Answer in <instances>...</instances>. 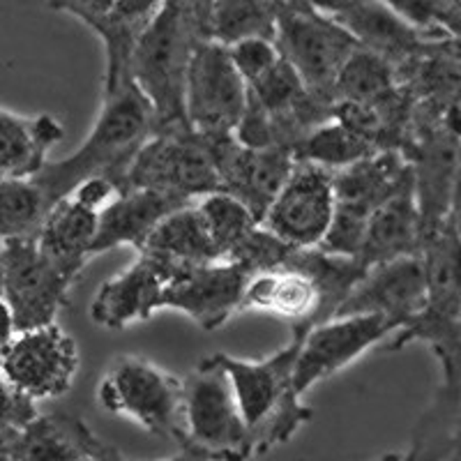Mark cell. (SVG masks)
<instances>
[{"mask_svg": "<svg viewBox=\"0 0 461 461\" xmlns=\"http://www.w3.org/2000/svg\"><path fill=\"white\" fill-rule=\"evenodd\" d=\"M210 3L164 0L131 60V81L155 111V134L192 131L185 113L189 65L210 37Z\"/></svg>", "mask_w": 461, "mask_h": 461, "instance_id": "cell-1", "label": "cell"}, {"mask_svg": "<svg viewBox=\"0 0 461 461\" xmlns=\"http://www.w3.org/2000/svg\"><path fill=\"white\" fill-rule=\"evenodd\" d=\"M155 137V111L139 86L131 84L102 93V111L84 146L60 162H49L35 180L51 205L68 199L90 178H106L118 194L137 152Z\"/></svg>", "mask_w": 461, "mask_h": 461, "instance_id": "cell-2", "label": "cell"}, {"mask_svg": "<svg viewBox=\"0 0 461 461\" xmlns=\"http://www.w3.org/2000/svg\"><path fill=\"white\" fill-rule=\"evenodd\" d=\"M303 335L294 332L286 346L263 360H242L226 353L210 356L233 385L242 418L257 440V455L288 443L314 415V409L303 402L294 385Z\"/></svg>", "mask_w": 461, "mask_h": 461, "instance_id": "cell-3", "label": "cell"}, {"mask_svg": "<svg viewBox=\"0 0 461 461\" xmlns=\"http://www.w3.org/2000/svg\"><path fill=\"white\" fill-rule=\"evenodd\" d=\"M102 409L185 446V378L139 356H118L97 390Z\"/></svg>", "mask_w": 461, "mask_h": 461, "instance_id": "cell-4", "label": "cell"}, {"mask_svg": "<svg viewBox=\"0 0 461 461\" xmlns=\"http://www.w3.org/2000/svg\"><path fill=\"white\" fill-rule=\"evenodd\" d=\"M210 461H249L257 440L247 427L229 376L210 357L185 378V446Z\"/></svg>", "mask_w": 461, "mask_h": 461, "instance_id": "cell-5", "label": "cell"}, {"mask_svg": "<svg viewBox=\"0 0 461 461\" xmlns=\"http://www.w3.org/2000/svg\"><path fill=\"white\" fill-rule=\"evenodd\" d=\"M275 47L298 72L304 88L335 102L337 79L360 44L346 28L321 12L316 3H282Z\"/></svg>", "mask_w": 461, "mask_h": 461, "instance_id": "cell-6", "label": "cell"}, {"mask_svg": "<svg viewBox=\"0 0 461 461\" xmlns=\"http://www.w3.org/2000/svg\"><path fill=\"white\" fill-rule=\"evenodd\" d=\"M413 176L402 152L385 150L335 171V220L321 252L356 258L369 217Z\"/></svg>", "mask_w": 461, "mask_h": 461, "instance_id": "cell-7", "label": "cell"}, {"mask_svg": "<svg viewBox=\"0 0 461 461\" xmlns=\"http://www.w3.org/2000/svg\"><path fill=\"white\" fill-rule=\"evenodd\" d=\"M130 189H152L187 203L217 194L220 173L208 141L196 137L194 131L155 134L137 152L127 171L122 192Z\"/></svg>", "mask_w": 461, "mask_h": 461, "instance_id": "cell-8", "label": "cell"}, {"mask_svg": "<svg viewBox=\"0 0 461 461\" xmlns=\"http://www.w3.org/2000/svg\"><path fill=\"white\" fill-rule=\"evenodd\" d=\"M5 247V286L3 303L12 314L14 332H28L56 323L58 312L69 304L77 275L47 257L37 238H16Z\"/></svg>", "mask_w": 461, "mask_h": 461, "instance_id": "cell-9", "label": "cell"}, {"mask_svg": "<svg viewBox=\"0 0 461 461\" xmlns=\"http://www.w3.org/2000/svg\"><path fill=\"white\" fill-rule=\"evenodd\" d=\"M247 106V84L217 42H203L189 65L185 113L189 130L205 141L233 137Z\"/></svg>", "mask_w": 461, "mask_h": 461, "instance_id": "cell-10", "label": "cell"}, {"mask_svg": "<svg viewBox=\"0 0 461 461\" xmlns=\"http://www.w3.org/2000/svg\"><path fill=\"white\" fill-rule=\"evenodd\" d=\"M335 171L295 159L261 226L294 249H316L335 220Z\"/></svg>", "mask_w": 461, "mask_h": 461, "instance_id": "cell-11", "label": "cell"}, {"mask_svg": "<svg viewBox=\"0 0 461 461\" xmlns=\"http://www.w3.org/2000/svg\"><path fill=\"white\" fill-rule=\"evenodd\" d=\"M56 12L74 16L104 44L102 93L131 84V60L143 32L158 16L162 3L152 0H63L51 3Z\"/></svg>", "mask_w": 461, "mask_h": 461, "instance_id": "cell-12", "label": "cell"}, {"mask_svg": "<svg viewBox=\"0 0 461 461\" xmlns=\"http://www.w3.org/2000/svg\"><path fill=\"white\" fill-rule=\"evenodd\" d=\"M79 351L58 323L19 332L0 360V374L28 399H53L72 388Z\"/></svg>", "mask_w": 461, "mask_h": 461, "instance_id": "cell-13", "label": "cell"}, {"mask_svg": "<svg viewBox=\"0 0 461 461\" xmlns=\"http://www.w3.org/2000/svg\"><path fill=\"white\" fill-rule=\"evenodd\" d=\"M393 332L397 330L381 316H339L314 325L303 335L295 357V393L304 397L316 383L348 367Z\"/></svg>", "mask_w": 461, "mask_h": 461, "instance_id": "cell-14", "label": "cell"}, {"mask_svg": "<svg viewBox=\"0 0 461 461\" xmlns=\"http://www.w3.org/2000/svg\"><path fill=\"white\" fill-rule=\"evenodd\" d=\"M118 196V189L106 178H90L74 189L68 199L53 205L47 221L37 233V245L51 261L68 273L81 277L86 263L93 258L100 212Z\"/></svg>", "mask_w": 461, "mask_h": 461, "instance_id": "cell-15", "label": "cell"}, {"mask_svg": "<svg viewBox=\"0 0 461 461\" xmlns=\"http://www.w3.org/2000/svg\"><path fill=\"white\" fill-rule=\"evenodd\" d=\"M208 146L220 173V192L245 203L261 221L294 171V152L282 148L252 150L240 146L236 137L215 139Z\"/></svg>", "mask_w": 461, "mask_h": 461, "instance_id": "cell-16", "label": "cell"}, {"mask_svg": "<svg viewBox=\"0 0 461 461\" xmlns=\"http://www.w3.org/2000/svg\"><path fill=\"white\" fill-rule=\"evenodd\" d=\"M425 266L420 257H406L369 267L367 275L357 282L353 294L341 304L335 319L381 316L399 332L425 310Z\"/></svg>", "mask_w": 461, "mask_h": 461, "instance_id": "cell-17", "label": "cell"}, {"mask_svg": "<svg viewBox=\"0 0 461 461\" xmlns=\"http://www.w3.org/2000/svg\"><path fill=\"white\" fill-rule=\"evenodd\" d=\"M321 12L356 37L362 49L376 53L394 69L427 53L431 42L418 28L411 26L390 3L378 0H321Z\"/></svg>", "mask_w": 461, "mask_h": 461, "instance_id": "cell-18", "label": "cell"}, {"mask_svg": "<svg viewBox=\"0 0 461 461\" xmlns=\"http://www.w3.org/2000/svg\"><path fill=\"white\" fill-rule=\"evenodd\" d=\"M249 275L229 261L192 267L173 279L164 291L162 307L189 316L201 330H220L221 325L242 312V295Z\"/></svg>", "mask_w": 461, "mask_h": 461, "instance_id": "cell-19", "label": "cell"}, {"mask_svg": "<svg viewBox=\"0 0 461 461\" xmlns=\"http://www.w3.org/2000/svg\"><path fill=\"white\" fill-rule=\"evenodd\" d=\"M171 284L168 275L148 257L139 258L115 277L106 279L90 303V319L109 330L148 321L162 310V298Z\"/></svg>", "mask_w": 461, "mask_h": 461, "instance_id": "cell-20", "label": "cell"}, {"mask_svg": "<svg viewBox=\"0 0 461 461\" xmlns=\"http://www.w3.org/2000/svg\"><path fill=\"white\" fill-rule=\"evenodd\" d=\"M321 291L300 267L284 263L277 270L249 277L242 295V312H261L291 323L294 332L321 325Z\"/></svg>", "mask_w": 461, "mask_h": 461, "instance_id": "cell-21", "label": "cell"}, {"mask_svg": "<svg viewBox=\"0 0 461 461\" xmlns=\"http://www.w3.org/2000/svg\"><path fill=\"white\" fill-rule=\"evenodd\" d=\"M187 201L176 196L159 194L152 189H130L115 196L100 212L97 236L93 242V257L104 254L115 247L130 245L137 252L146 247L152 230L158 229L168 215L187 208Z\"/></svg>", "mask_w": 461, "mask_h": 461, "instance_id": "cell-22", "label": "cell"}, {"mask_svg": "<svg viewBox=\"0 0 461 461\" xmlns=\"http://www.w3.org/2000/svg\"><path fill=\"white\" fill-rule=\"evenodd\" d=\"M422 245V221L415 201L413 176L369 217L365 240L356 261L365 270L397 261L406 257H420Z\"/></svg>", "mask_w": 461, "mask_h": 461, "instance_id": "cell-23", "label": "cell"}, {"mask_svg": "<svg viewBox=\"0 0 461 461\" xmlns=\"http://www.w3.org/2000/svg\"><path fill=\"white\" fill-rule=\"evenodd\" d=\"M106 443L69 413L37 415L5 447L16 461H100Z\"/></svg>", "mask_w": 461, "mask_h": 461, "instance_id": "cell-24", "label": "cell"}, {"mask_svg": "<svg viewBox=\"0 0 461 461\" xmlns=\"http://www.w3.org/2000/svg\"><path fill=\"white\" fill-rule=\"evenodd\" d=\"M63 134V125L53 115H19L0 109V183L37 178Z\"/></svg>", "mask_w": 461, "mask_h": 461, "instance_id": "cell-25", "label": "cell"}, {"mask_svg": "<svg viewBox=\"0 0 461 461\" xmlns=\"http://www.w3.org/2000/svg\"><path fill=\"white\" fill-rule=\"evenodd\" d=\"M139 254L158 263L171 282L189 273L192 267L220 261L208 230L196 212V203L168 215L152 230V236L148 238L146 247Z\"/></svg>", "mask_w": 461, "mask_h": 461, "instance_id": "cell-26", "label": "cell"}, {"mask_svg": "<svg viewBox=\"0 0 461 461\" xmlns=\"http://www.w3.org/2000/svg\"><path fill=\"white\" fill-rule=\"evenodd\" d=\"M282 3L261 0H217L210 10V37L212 42L230 49L247 40L275 42L277 16Z\"/></svg>", "mask_w": 461, "mask_h": 461, "instance_id": "cell-27", "label": "cell"}, {"mask_svg": "<svg viewBox=\"0 0 461 461\" xmlns=\"http://www.w3.org/2000/svg\"><path fill=\"white\" fill-rule=\"evenodd\" d=\"M288 266L300 267L303 273L310 275L321 291V323L335 319L346 298L353 294L367 270L348 257H335V254L321 252V249H295L288 257Z\"/></svg>", "mask_w": 461, "mask_h": 461, "instance_id": "cell-28", "label": "cell"}, {"mask_svg": "<svg viewBox=\"0 0 461 461\" xmlns=\"http://www.w3.org/2000/svg\"><path fill=\"white\" fill-rule=\"evenodd\" d=\"M196 212L208 230L220 261H230L245 240L261 226L252 210L233 196L217 192L196 201Z\"/></svg>", "mask_w": 461, "mask_h": 461, "instance_id": "cell-29", "label": "cell"}, {"mask_svg": "<svg viewBox=\"0 0 461 461\" xmlns=\"http://www.w3.org/2000/svg\"><path fill=\"white\" fill-rule=\"evenodd\" d=\"M51 210L35 180L0 183V242L37 238Z\"/></svg>", "mask_w": 461, "mask_h": 461, "instance_id": "cell-30", "label": "cell"}, {"mask_svg": "<svg viewBox=\"0 0 461 461\" xmlns=\"http://www.w3.org/2000/svg\"><path fill=\"white\" fill-rule=\"evenodd\" d=\"M376 152L378 150L367 139L357 137L356 131L332 121L312 131L294 152V158L298 162H312L323 168H330V171H341V168L351 167L360 159L372 158Z\"/></svg>", "mask_w": 461, "mask_h": 461, "instance_id": "cell-31", "label": "cell"}, {"mask_svg": "<svg viewBox=\"0 0 461 461\" xmlns=\"http://www.w3.org/2000/svg\"><path fill=\"white\" fill-rule=\"evenodd\" d=\"M397 86V69L360 47L341 69L335 84V102H374Z\"/></svg>", "mask_w": 461, "mask_h": 461, "instance_id": "cell-32", "label": "cell"}, {"mask_svg": "<svg viewBox=\"0 0 461 461\" xmlns=\"http://www.w3.org/2000/svg\"><path fill=\"white\" fill-rule=\"evenodd\" d=\"M37 415L35 402L12 388L0 374V450H5Z\"/></svg>", "mask_w": 461, "mask_h": 461, "instance_id": "cell-33", "label": "cell"}, {"mask_svg": "<svg viewBox=\"0 0 461 461\" xmlns=\"http://www.w3.org/2000/svg\"><path fill=\"white\" fill-rule=\"evenodd\" d=\"M229 56L238 72H240L242 79H245V84L249 86L257 79H261L267 69L275 68L282 53H279V49L270 40H247V42L230 47Z\"/></svg>", "mask_w": 461, "mask_h": 461, "instance_id": "cell-34", "label": "cell"}, {"mask_svg": "<svg viewBox=\"0 0 461 461\" xmlns=\"http://www.w3.org/2000/svg\"><path fill=\"white\" fill-rule=\"evenodd\" d=\"M450 226L461 236V152L459 162H456L455 173V187H452V201H450Z\"/></svg>", "mask_w": 461, "mask_h": 461, "instance_id": "cell-35", "label": "cell"}, {"mask_svg": "<svg viewBox=\"0 0 461 461\" xmlns=\"http://www.w3.org/2000/svg\"><path fill=\"white\" fill-rule=\"evenodd\" d=\"M14 323H12V314L10 310H7V304L0 300V360H3V356H5L7 346L12 344V339H14Z\"/></svg>", "mask_w": 461, "mask_h": 461, "instance_id": "cell-36", "label": "cell"}, {"mask_svg": "<svg viewBox=\"0 0 461 461\" xmlns=\"http://www.w3.org/2000/svg\"><path fill=\"white\" fill-rule=\"evenodd\" d=\"M158 461H210V459H208V456L201 455V452L187 450V447H180L178 455L167 456V459H158Z\"/></svg>", "mask_w": 461, "mask_h": 461, "instance_id": "cell-37", "label": "cell"}, {"mask_svg": "<svg viewBox=\"0 0 461 461\" xmlns=\"http://www.w3.org/2000/svg\"><path fill=\"white\" fill-rule=\"evenodd\" d=\"M100 461H130V459H125V456L121 455V450H115L113 446H109V443H106V447H104V452H102Z\"/></svg>", "mask_w": 461, "mask_h": 461, "instance_id": "cell-38", "label": "cell"}, {"mask_svg": "<svg viewBox=\"0 0 461 461\" xmlns=\"http://www.w3.org/2000/svg\"><path fill=\"white\" fill-rule=\"evenodd\" d=\"M3 286H5V247L0 242V300H3Z\"/></svg>", "mask_w": 461, "mask_h": 461, "instance_id": "cell-39", "label": "cell"}, {"mask_svg": "<svg viewBox=\"0 0 461 461\" xmlns=\"http://www.w3.org/2000/svg\"><path fill=\"white\" fill-rule=\"evenodd\" d=\"M376 461H411V459L406 456V452H388V455L378 456Z\"/></svg>", "mask_w": 461, "mask_h": 461, "instance_id": "cell-40", "label": "cell"}, {"mask_svg": "<svg viewBox=\"0 0 461 461\" xmlns=\"http://www.w3.org/2000/svg\"><path fill=\"white\" fill-rule=\"evenodd\" d=\"M456 452H461V413H459V422H456V431H455V446H452V455H450V459L452 456L456 455ZM447 459V461H450Z\"/></svg>", "mask_w": 461, "mask_h": 461, "instance_id": "cell-41", "label": "cell"}, {"mask_svg": "<svg viewBox=\"0 0 461 461\" xmlns=\"http://www.w3.org/2000/svg\"><path fill=\"white\" fill-rule=\"evenodd\" d=\"M0 461H16V459H14V456L5 455V452H0Z\"/></svg>", "mask_w": 461, "mask_h": 461, "instance_id": "cell-42", "label": "cell"}, {"mask_svg": "<svg viewBox=\"0 0 461 461\" xmlns=\"http://www.w3.org/2000/svg\"><path fill=\"white\" fill-rule=\"evenodd\" d=\"M450 461H461V452H456V455L455 456H452V459Z\"/></svg>", "mask_w": 461, "mask_h": 461, "instance_id": "cell-43", "label": "cell"}]
</instances>
